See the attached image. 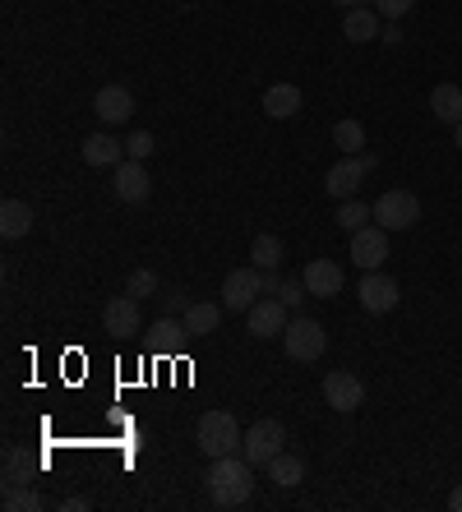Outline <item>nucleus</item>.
Masks as SVG:
<instances>
[{
  "instance_id": "7",
  "label": "nucleus",
  "mask_w": 462,
  "mask_h": 512,
  "mask_svg": "<svg viewBox=\"0 0 462 512\" xmlns=\"http://www.w3.org/2000/svg\"><path fill=\"white\" fill-rule=\"evenodd\" d=\"M282 448H287V429H282L278 420H255L250 434H245V443H241V457L250 466H268Z\"/></svg>"
},
{
  "instance_id": "12",
  "label": "nucleus",
  "mask_w": 462,
  "mask_h": 512,
  "mask_svg": "<svg viewBox=\"0 0 462 512\" xmlns=\"http://www.w3.org/2000/svg\"><path fill=\"white\" fill-rule=\"evenodd\" d=\"M111 190H116V199H121V203H144L148 194H153V180H148L144 162L125 157L121 167L111 171Z\"/></svg>"
},
{
  "instance_id": "36",
  "label": "nucleus",
  "mask_w": 462,
  "mask_h": 512,
  "mask_svg": "<svg viewBox=\"0 0 462 512\" xmlns=\"http://www.w3.org/2000/svg\"><path fill=\"white\" fill-rule=\"evenodd\" d=\"M61 508H65V512H84V508H88V499H65Z\"/></svg>"
},
{
  "instance_id": "16",
  "label": "nucleus",
  "mask_w": 462,
  "mask_h": 512,
  "mask_svg": "<svg viewBox=\"0 0 462 512\" xmlns=\"http://www.w3.org/2000/svg\"><path fill=\"white\" fill-rule=\"evenodd\" d=\"M222 305H213V300H195V305H190V310H185V333L195 337V342H204V337H213L218 333V323H222Z\"/></svg>"
},
{
  "instance_id": "35",
  "label": "nucleus",
  "mask_w": 462,
  "mask_h": 512,
  "mask_svg": "<svg viewBox=\"0 0 462 512\" xmlns=\"http://www.w3.org/2000/svg\"><path fill=\"white\" fill-rule=\"evenodd\" d=\"M282 291V277H278V268H268L264 273V296H278Z\"/></svg>"
},
{
  "instance_id": "22",
  "label": "nucleus",
  "mask_w": 462,
  "mask_h": 512,
  "mask_svg": "<svg viewBox=\"0 0 462 512\" xmlns=\"http://www.w3.org/2000/svg\"><path fill=\"white\" fill-rule=\"evenodd\" d=\"M268 480H273L278 489H296L305 480V462L296 453H287V448H282V453L268 462Z\"/></svg>"
},
{
  "instance_id": "8",
  "label": "nucleus",
  "mask_w": 462,
  "mask_h": 512,
  "mask_svg": "<svg viewBox=\"0 0 462 512\" xmlns=\"http://www.w3.org/2000/svg\"><path fill=\"white\" fill-rule=\"evenodd\" d=\"M361 310H370V314H389V310H398V300H402V291H398V282H393L384 268H375V273H361Z\"/></svg>"
},
{
  "instance_id": "3",
  "label": "nucleus",
  "mask_w": 462,
  "mask_h": 512,
  "mask_svg": "<svg viewBox=\"0 0 462 512\" xmlns=\"http://www.w3.org/2000/svg\"><path fill=\"white\" fill-rule=\"evenodd\" d=\"M379 167V157L375 153H356V157H342L338 167H329V176H324V194L329 199H356L361 194V180L370 176V171Z\"/></svg>"
},
{
  "instance_id": "33",
  "label": "nucleus",
  "mask_w": 462,
  "mask_h": 512,
  "mask_svg": "<svg viewBox=\"0 0 462 512\" xmlns=\"http://www.w3.org/2000/svg\"><path fill=\"white\" fill-rule=\"evenodd\" d=\"M162 310H167V314H171V310H181V314L190 310V300H185V291H171V296H162Z\"/></svg>"
},
{
  "instance_id": "5",
  "label": "nucleus",
  "mask_w": 462,
  "mask_h": 512,
  "mask_svg": "<svg viewBox=\"0 0 462 512\" xmlns=\"http://www.w3.org/2000/svg\"><path fill=\"white\" fill-rule=\"evenodd\" d=\"M375 222L384 231H412L421 222V199L412 190H389L375 199Z\"/></svg>"
},
{
  "instance_id": "39",
  "label": "nucleus",
  "mask_w": 462,
  "mask_h": 512,
  "mask_svg": "<svg viewBox=\"0 0 462 512\" xmlns=\"http://www.w3.org/2000/svg\"><path fill=\"white\" fill-rule=\"evenodd\" d=\"M453 143H458V148H462V120H458V125H453Z\"/></svg>"
},
{
  "instance_id": "37",
  "label": "nucleus",
  "mask_w": 462,
  "mask_h": 512,
  "mask_svg": "<svg viewBox=\"0 0 462 512\" xmlns=\"http://www.w3.org/2000/svg\"><path fill=\"white\" fill-rule=\"evenodd\" d=\"M338 10H361V5H370V0H333Z\"/></svg>"
},
{
  "instance_id": "11",
  "label": "nucleus",
  "mask_w": 462,
  "mask_h": 512,
  "mask_svg": "<svg viewBox=\"0 0 462 512\" xmlns=\"http://www.w3.org/2000/svg\"><path fill=\"white\" fill-rule=\"evenodd\" d=\"M324 402L333 406V411H356V406L365 402V383L356 379L352 370H333V374H324Z\"/></svg>"
},
{
  "instance_id": "1",
  "label": "nucleus",
  "mask_w": 462,
  "mask_h": 512,
  "mask_svg": "<svg viewBox=\"0 0 462 512\" xmlns=\"http://www.w3.org/2000/svg\"><path fill=\"white\" fill-rule=\"evenodd\" d=\"M204 494H208V503H213V508H245V503L255 499V466L245 462L241 453L208 457Z\"/></svg>"
},
{
  "instance_id": "21",
  "label": "nucleus",
  "mask_w": 462,
  "mask_h": 512,
  "mask_svg": "<svg viewBox=\"0 0 462 512\" xmlns=\"http://www.w3.org/2000/svg\"><path fill=\"white\" fill-rule=\"evenodd\" d=\"M28 231H33V208H28V203H19V199L0 203V236L19 240V236H28Z\"/></svg>"
},
{
  "instance_id": "32",
  "label": "nucleus",
  "mask_w": 462,
  "mask_h": 512,
  "mask_svg": "<svg viewBox=\"0 0 462 512\" xmlns=\"http://www.w3.org/2000/svg\"><path fill=\"white\" fill-rule=\"evenodd\" d=\"M305 296H310V291H305V282H282V291H278V300L287 305V310H296Z\"/></svg>"
},
{
  "instance_id": "30",
  "label": "nucleus",
  "mask_w": 462,
  "mask_h": 512,
  "mask_svg": "<svg viewBox=\"0 0 462 512\" xmlns=\"http://www.w3.org/2000/svg\"><path fill=\"white\" fill-rule=\"evenodd\" d=\"M148 153H153V134H148V130H134L130 139H125V157H134V162H144Z\"/></svg>"
},
{
  "instance_id": "15",
  "label": "nucleus",
  "mask_w": 462,
  "mask_h": 512,
  "mask_svg": "<svg viewBox=\"0 0 462 512\" xmlns=\"http://www.w3.org/2000/svg\"><path fill=\"white\" fill-rule=\"evenodd\" d=\"M301 282H305V291L315 300H329V296H338L342 291V268L333 259H310L305 263V273H301Z\"/></svg>"
},
{
  "instance_id": "9",
  "label": "nucleus",
  "mask_w": 462,
  "mask_h": 512,
  "mask_svg": "<svg viewBox=\"0 0 462 512\" xmlns=\"http://www.w3.org/2000/svg\"><path fill=\"white\" fill-rule=\"evenodd\" d=\"M384 259H389V231H384V227L352 231V263L361 268V273H375V268H384Z\"/></svg>"
},
{
  "instance_id": "25",
  "label": "nucleus",
  "mask_w": 462,
  "mask_h": 512,
  "mask_svg": "<svg viewBox=\"0 0 462 512\" xmlns=\"http://www.w3.org/2000/svg\"><path fill=\"white\" fill-rule=\"evenodd\" d=\"M333 143H338L347 157H356L365 148V125H361V120H352V116L338 120V125H333Z\"/></svg>"
},
{
  "instance_id": "24",
  "label": "nucleus",
  "mask_w": 462,
  "mask_h": 512,
  "mask_svg": "<svg viewBox=\"0 0 462 512\" xmlns=\"http://www.w3.org/2000/svg\"><path fill=\"white\" fill-rule=\"evenodd\" d=\"M37 462L24 448H5V485H33Z\"/></svg>"
},
{
  "instance_id": "20",
  "label": "nucleus",
  "mask_w": 462,
  "mask_h": 512,
  "mask_svg": "<svg viewBox=\"0 0 462 512\" xmlns=\"http://www.w3.org/2000/svg\"><path fill=\"white\" fill-rule=\"evenodd\" d=\"M430 111H435L439 125H458L462 120V88L458 84H435V93H430Z\"/></svg>"
},
{
  "instance_id": "28",
  "label": "nucleus",
  "mask_w": 462,
  "mask_h": 512,
  "mask_svg": "<svg viewBox=\"0 0 462 512\" xmlns=\"http://www.w3.org/2000/svg\"><path fill=\"white\" fill-rule=\"evenodd\" d=\"M125 291H130L134 300H148L158 291V273H153V268H134V273L125 277Z\"/></svg>"
},
{
  "instance_id": "14",
  "label": "nucleus",
  "mask_w": 462,
  "mask_h": 512,
  "mask_svg": "<svg viewBox=\"0 0 462 512\" xmlns=\"http://www.w3.org/2000/svg\"><path fill=\"white\" fill-rule=\"evenodd\" d=\"M102 328H107L111 337H139V300L125 291V296L107 300V310H102Z\"/></svg>"
},
{
  "instance_id": "17",
  "label": "nucleus",
  "mask_w": 462,
  "mask_h": 512,
  "mask_svg": "<svg viewBox=\"0 0 462 512\" xmlns=\"http://www.w3.org/2000/svg\"><path fill=\"white\" fill-rule=\"evenodd\" d=\"M84 162H88V167L116 171L125 162V143H116L111 134H88V139H84Z\"/></svg>"
},
{
  "instance_id": "31",
  "label": "nucleus",
  "mask_w": 462,
  "mask_h": 512,
  "mask_svg": "<svg viewBox=\"0 0 462 512\" xmlns=\"http://www.w3.org/2000/svg\"><path fill=\"white\" fill-rule=\"evenodd\" d=\"M412 5L416 0H375V10L384 14V19H393V24H398L402 14H412Z\"/></svg>"
},
{
  "instance_id": "2",
  "label": "nucleus",
  "mask_w": 462,
  "mask_h": 512,
  "mask_svg": "<svg viewBox=\"0 0 462 512\" xmlns=\"http://www.w3.org/2000/svg\"><path fill=\"white\" fill-rule=\"evenodd\" d=\"M195 443L208 457H231V453H241L245 434H241V425H236L231 411H204V416H199V429H195Z\"/></svg>"
},
{
  "instance_id": "4",
  "label": "nucleus",
  "mask_w": 462,
  "mask_h": 512,
  "mask_svg": "<svg viewBox=\"0 0 462 512\" xmlns=\"http://www.w3.org/2000/svg\"><path fill=\"white\" fill-rule=\"evenodd\" d=\"M259 296H264V268H255V263H245V268H231L227 282H222V310L245 314Z\"/></svg>"
},
{
  "instance_id": "26",
  "label": "nucleus",
  "mask_w": 462,
  "mask_h": 512,
  "mask_svg": "<svg viewBox=\"0 0 462 512\" xmlns=\"http://www.w3.org/2000/svg\"><path fill=\"white\" fill-rule=\"evenodd\" d=\"M250 263H255V268H264V273H268V268H278V263H282V240L268 236V231H264V236H255V245H250Z\"/></svg>"
},
{
  "instance_id": "34",
  "label": "nucleus",
  "mask_w": 462,
  "mask_h": 512,
  "mask_svg": "<svg viewBox=\"0 0 462 512\" xmlns=\"http://www.w3.org/2000/svg\"><path fill=\"white\" fill-rule=\"evenodd\" d=\"M379 42H389V47H398V42H402V28H398V24H393V19H389V24L379 28Z\"/></svg>"
},
{
  "instance_id": "13",
  "label": "nucleus",
  "mask_w": 462,
  "mask_h": 512,
  "mask_svg": "<svg viewBox=\"0 0 462 512\" xmlns=\"http://www.w3.org/2000/svg\"><path fill=\"white\" fill-rule=\"evenodd\" d=\"M93 111H98L102 125H125L134 116V93L125 84H102L93 97Z\"/></svg>"
},
{
  "instance_id": "38",
  "label": "nucleus",
  "mask_w": 462,
  "mask_h": 512,
  "mask_svg": "<svg viewBox=\"0 0 462 512\" xmlns=\"http://www.w3.org/2000/svg\"><path fill=\"white\" fill-rule=\"evenodd\" d=\"M449 508H453V512H462V485L449 494Z\"/></svg>"
},
{
  "instance_id": "19",
  "label": "nucleus",
  "mask_w": 462,
  "mask_h": 512,
  "mask_svg": "<svg viewBox=\"0 0 462 512\" xmlns=\"http://www.w3.org/2000/svg\"><path fill=\"white\" fill-rule=\"evenodd\" d=\"M342 37H347V42H375L379 37V10H370V5L347 10L342 14Z\"/></svg>"
},
{
  "instance_id": "10",
  "label": "nucleus",
  "mask_w": 462,
  "mask_h": 512,
  "mask_svg": "<svg viewBox=\"0 0 462 512\" xmlns=\"http://www.w3.org/2000/svg\"><path fill=\"white\" fill-rule=\"evenodd\" d=\"M287 305H282L278 296H264L255 300L250 310H245V328H250V337H282L287 333Z\"/></svg>"
},
{
  "instance_id": "29",
  "label": "nucleus",
  "mask_w": 462,
  "mask_h": 512,
  "mask_svg": "<svg viewBox=\"0 0 462 512\" xmlns=\"http://www.w3.org/2000/svg\"><path fill=\"white\" fill-rule=\"evenodd\" d=\"M153 337H158L162 346H171V342H181V337H190V333H185V323H176V319L167 314V319L153 323Z\"/></svg>"
},
{
  "instance_id": "18",
  "label": "nucleus",
  "mask_w": 462,
  "mask_h": 512,
  "mask_svg": "<svg viewBox=\"0 0 462 512\" xmlns=\"http://www.w3.org/2000/svg\"><path fill=\"white\" fill-rule=\"evenodd\" d=\"M301 88L296 84H273L264 93V116H273V120H292V116H301Z\"/></svg>"
},
{
  "instance_id": "23",
  "label": "nucleus",
  "mask_w": 462,
  "mask_h": 512,
  "mask_svg": "<svg viewBox=\"0 0 462 512\" xmlns=\"http://www.w3.org/2000/svg\"><path fill=\"white\" fill-rule=\"evenodd\" d=\"M333 222H338L347 236L352 231H361V227H370L375 222V203H361V199H342L338 203V213H333Z\"/></svg>"
},
{
  "instance_id": "6",
  "label": "nucleus",
  "mask_w": 462,
  "mask_h": 512,
  "mask_svg": "<svg viewBox=\"0 0 462 512\" xmlns=\"http://www.w3.org/2000/svg\"><path fill=\"white\" fill-rule=\"evenodd\" d=\"M282 346H287V356L292 360L310 365V360H319L324 351H329V333H324V323H315V319H292L287 323V333H282Z\"/></svg>"
},
{
  "instance_id": "27",
  "label": "nucleus",
  "mask_w": 462,
  "mask_h": 512,
  "mask_svg": "<svg viewBox=\"0 0 462 512\" xmlns=\"http://www.w3.org/2000/svg\"><path fill=\"white\" fill-rule=\"evenodd\" d=\"M42 494L33 485H5V512H37Z\"/></svg>"
}]
</instances>
